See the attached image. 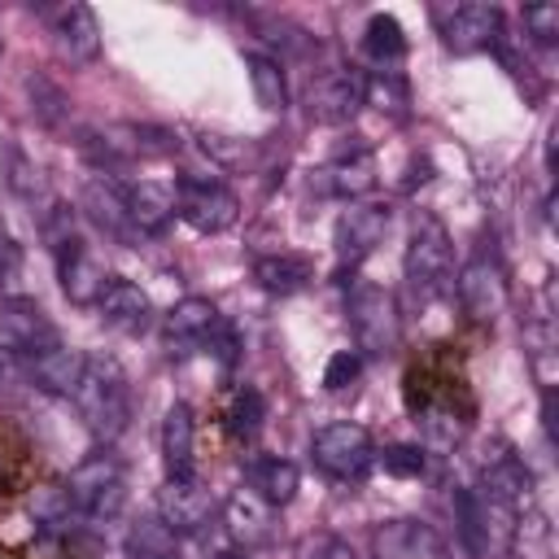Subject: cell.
<instances>
[{
    "mask_svg": "<svg viewBox=\"0 0 559 559\" xmlns=\"http://www.w3.org/2000/svg\"><path fill=\"white\" fill-rule=\"evenodd\" d=\"M83 210H87V218L105 231V236H114V240H135V227H131V214H127V192H122V183L118 179H109V175H92L87 183H83Z\"/></svg>",
    "mask_w": 559,
    "mask_h": 559,
    "instance_id": "cell-22",
    "label": "cell"
},
{
    "mask_svg": "<svg viewBox=\"0 0 559 559\" xmlns=\"http://www.w3.org/2000/svg\"><path fill=\"white\" fill-rule=\"evenodd\" d=\"M367 105H376L380 114H389V118H406L411 109V87H406V79L397 74V70H376V74H367Z\"/></svg>",
    "mask_w": 559,
    "mask_h": 559,
    "instance_id": "cell-33",
    "label": "cell"
},
{
    "mask_svg": "<svg viewBox=\"0 0 559 559\" xmlns=\"http://www.w3.org/2000/svg\"><path fill=\"white\" fill-rule=\"evenodd\" d=\"M61 489L70 498V511H79L83 520H114L127 502V463L114 450H96L70 472Z\"/></svg>",
    "mask_w": 559,
    "mask_h": 559,
    "instance_id": "cell-4",
    "label": "cell"
},
{
    "mask_svg": "<svg viewBox=\"0 0 559 559\" xmlns=\"http://www.w3.org/2000/svg\"><path fill=\"white\" fill-rule=\"evenodd\" d=\"M507 550L515 559H555V528H550V520H546V511L537 502L515 515Z\"/></svg>",
    "mask_w": 559,
    "mask_h": 559,
    "instance_id": "cell-29",
    "label": "cell"
},
{
    "mask_svg": "<svg viewBox=\"0 0 559 559\" xmlns=\"http://www.w3.org/2000/svg\"><path fill=\"white\" fill-rule=\"evenodd\" d=\"M175 214L201 231V236H218L240 218V201L223 179L210 175H179L175 179Z\"/></svg>",
    "mask_w": 559,
    "mask_h": 559,
    "instance_id": "cell-6",
    "label": "cell"
},
{
    "mask_svg": "<svg viewBox=\"0 0 559 559\" xmlns=\"http://www.w3.org/2000/svg\"><path fill=\"white\" fill-rule=\"evenodd\" d=\"M131 559H179V533L162 524V515H140L127 533Z\"/></svg>",
    "mask_w": 559,
    "mask_h": 559,
    "instance_id": "cell-31",
    "label": "cell"
},
{
    "mask_svg": "<svg viewBox=\"0 0 559 559\" xmlns=\"http://www.w3.org/2000/svg\"><path fill=\"white\" fill-rule=\"evenodd\" d=\"M22 271V245L9 236V227L0 223V280H13Z\"/></svg>",
    "mask_w": 559,
    "mask_h": 559,
    "instance_id": "cell-41",
    "label": "cell"
},
{
    "mask_svg": "<svg viewBox=\"0 0 559 559\" xmlns=\"http://www.w3.org/2000/svg\"><path fill=\"white\" fill-rule=\"evenodd\" d=\"M293 559H358V555H354V546L341 533L314 528V533H301L293 542Z\"/></svg>",
    "mask_w": 559,
    "mask_h": 559,
    "instance_id": "cell-35",
    "label": "cell"
},
{
    "mask_svg": "<svg viewBox=\"0 0 559 559\" xmlns=\"http://www.w3.org/2000/svg\"><path fill=\"white\" fill-rule=\"evenodd\" d=\"M245 485H249L262 502L288 507V502L297 498L301 476H297V463H288L284 454H249V459H245Z\"/></svg>",
    "mask_w": 559,
    "mask_h": 559,
    "instance_id": "cell-25",
    "label": "cell"
},
{
    "mask_svg": "<svg viewBox=\"0 0 559 559\" xmlns=\"http://www.w3.org/2000/svg\"><path fill=\"white\" fill-rule=\"evenodd\" d=\"M214 511H218V502H214V493H210L197 476H188V480H166V485L157 489V515H162V524L175 528V533H201V528L214 520Z\"/></svg>",
    "mask_w": 559,
    "mask_h": 559,
    "instance_id": "cell-17",
    "label": "cell"
},
{
    "mask_svg": "<svg viewBox=\"0 0 559 559\" xmlns=\"http://www.w3.org/2000/svg\"><path fill=\"white\" fill-rule=\"evenodd\" d=\"M524 349L533 362V376L542 384V393L555 389V358H559V328H555V301L550 288H537L524 314Z\"/></svg>",
    "mask_w": 559,
    "mask_h": 559,
    "instance_id": "cell-16",
    "label": "cell"
},
{
    "mask_svg": "<svg viewBox=\"0 0 559 559\" xmlns=\"http://www.w3.org/2000/svg\"><path fill=\"white\" fill-rule=\"evenodd\" d=\"M515 515L520 511L502 507L498 498L480 493L476 485L454 493V524H459V537H463L467 555H476V559H489L493 550H507Z\"/></svg>",
    "mask_w": 559,
    "mask_h": 559,
    "instance_id": "cell-5",
    "label": "cell"
},
{
    "mask_svg": "<svg viewBox=\"0 0 559 559\" xmlns=\"http://www.w3.org/2000/svg\"><path fill=\"white\" fill-rule=\"evenodd\" d=\"M96 310H100V319H105L109 328L140 332V328L148 323V314H153V301H148V293H144L140 284H131V280H122V275H109L105 293L96 297Z\"/></svg>",
    "mask_w": 559,
    "mask_h": 559,
    "instance_id": "cell-26",
    "label": "cell"
},
{
    "mask_svg": "<svg viewBox=\"0 0 559 559\" xmlns=\"http://www.w3.org/2000/svg\"><path fill=\"white\" fill-rule=\"evenodd\" d=\"M406 284L415 297H441L454 280V240L437 214H415L411 240H406Z\"/></svg>",
    "mask_w": 559,
    "mask_h": 559,
    "instance_id": "cell-2",
    "label": "cell"
},
{
    "mask_svg": "<svg viewBox=\"0 0 559 559\" xmlns=\"http://www.w3.org/2000/svg\"><path fill=\"white\" fill-rule=\"evenodd\" d=\"M127 192V214L135 236H157L166 231V223L175 218V188L162 179H140V183H122Z\"/></svg>",
    "mask_w": 559,
    "mask_h": 559,
    "instance_id": "cell-23",
    "label": "cell"
},
{
    "mask_svg": "<svg viewBox=\"0 0 559 559\" xmlns=\"http://www.w3.org/2000/svg\"><path fill=\"white\" fill-rule=\"evenodd\" d=\"M245 66H249V83H253V96L266 114H284L288 105V79H284V66L266 52H245Z\"/></svg>",
    "mask_w": 559,
    "mask_h": 559,
    "instance_id": "cell-30",
    "label": "cell"
},
{
    "mask_svg": "<svg viewBox=\"0 0 559 559\" xmlns=\"http://www.w3.org/2000/svg\"><path fill=\"white\" fill-rule=\"evenodd\" d=\"M358 376H362V358H358L354 349H341V354H332V358H328V367H323V384H328L332 393L349 389Z\"/></svg>",
    "mask_w": 559,
    "mask_h": 559,
    "instance_id": "cell-38",
    "label": "cell"
},
{
    "mask_svg": "<svg viewBox=\"0 0 559 559\" xmlns=\"http://www.w3.org/2000/svg\"><path fill=\"white\" fill-rule=\"evenodd\" d=\"M0 57H4V39H0Z\"/></svg>",
    "mask_w": 559,
    "mask_h": 559,
    "instance_id": "cell-43",
    "label": "cell"
},
{
    "mask_svg": "<svg viewBox=\"0 0 559 559\" xmlns=\"http://www.w3.org/2000/svg\"><path fill=\"white\" fill-rule=\"evenodd\" d=\"M44 22H48V35L66 61H79V66L96 61L100 26H96V13L87 4H52V9H44Z\"/></svg>",
    "mask_w": 559,
    "mask_h": 559,
    "instance_id": "cell-18",
    "label": "cell"
},
{
    "mask_svg": "<svg viewBox=\"0 0 559 559\" xmlns=\"http://www.w3.org/2000/svg\"><path fill=\"white\" fill-rule=\"evenodd\" d=\"M524 31L533 35V44L550 48L559 39V4H528L524 9Z\"/></svg>",
    "mask_w": 559,
    "mask_h": 559,
    "instance_id": "cell-36",
    "label": "cell"
},
{
    "mask_svg": "<svg viewBox=\"0 0 559 559\" xmlns=\"http://www.w3.org/2000/svg\"><path fill=\"white\" fill-rule=\"evenodd\" d=\"M424 432H428V441H437V445H454V441L463 437V419H459L450 406H428V411H424Z\"/></svg>",
    "mask_w": 559,
    "mask_h": 559,
    "instance_id": "cell-37",
    "label": "cell"
},
{
    "mask_svg": "<svg viewBox=\"0 0 559 559\" xmlns=\"http://www.w3.org/2000/svg\"><path fill=\"white\" fill-rule=\"evenodd\" d=\"M52 249H57V271H61L66 297L79 301V306H96V297L105 293L109 275L96 262V253L87 249V240L66 227V231H52Z\"/></svg>",
    "mask_w": 559,
    "mask_h": 559,
    "instance_id": "cell-14",
    "label": "cell"
},
{
    "mask_svg": "<svg viewBox=\"0 0 559 559\" xmlns=\"http://www.w3.org/2000/svg\"><path fill=\"white\" fill-rule=\"evenodd\" d=\"M384 231H389V205H376V201H349V210H341V218H336V227H332L336 262L354 271L362 258L376 253V245L384 240Z\"/></svg>",
    "mask_w": 559,
    "mask_h": 559,
    "instance_id": "cell-13",
    "label": "cell"
},
{
    "mask_svg": "<svg viewBox=\"0 0 559 559\" xmlns=\"http://www.w3.org/2000/svg\"><path fill=\"white\" fill-rule=\"evenodd\" d=\"M362 48H367V57L380 70H389L393 61H402L406 57V31H402V22L393 13H371L367 17V31H362Z\"/></svg>",
    "mask_w": 559,
    "mask_h": 559,
    "instance_id": "cell-32",
    "label": "cell"
},
{
    "mask_svg": "<svg viewBox=\"0 0 559 559\" xmlns=\"http://www.w3.org/2000/svg\"><path fill=\"white\" fill-rule=\"evenodd\" d=\"M192 450H197V419L188 402H175L162 419V463H166V480H188L192 472Z\"/></svg>",
    "mask_w": 559,
    "mask_h": 559,
    "instance_id": "cell-24",
    "label": "cell"
},
{
    "mask_svg": "<svg viewBox=\"0 0 559 559\" xmlns=\"http://www.w3.org/2000/svg\"><path fill=\"white\" fill-rule=\"evenodd\" d=\"M9 183H13V192H17V197H26V201L48 197V188H44L39 170H35V166H31L22 153H9Z\"/></svg>",
    "mask_w": 559,
    "mask_h": 559,
    "instance_id": "cell-40",
    "label": "cell"
},
{
    "mask_svg": "<svg viewBox=\"0 0 559 559\" xmlns=\"http://www.w3.org/2000/svg\"><path fill=\"white\" fill-rule=\"evenodd\" d=\"M345 314H349L358 358H384V354L397 349L402 314H397V301H393L389 288H380L371 280H354V288L345 297Z\"/></svg>",
    "mask_w": 559,
    "mask_h": 559,
    "instance_id": "cell-3",
    "label": "cell"
},
{
    "mask_svg": "<svg viewBox=\"0 0 559 559\" xmlns=\"http://www.w3.org/2000/svg\"><path fill=\"white\" fill-rule=\"evenodd\" d=\"M371 559H450V546L432 524L397 515L371 528Z\"/></svg>",
    "mask_w": 559,
    "mask_h": 559,
    "instance_id": "cell-15",
    "label": "cell"
},
{
    "mask_svg": "<svg viewBox=\"0 0 559 559\" xmlns=\"http://www.w3.org/2000/svg\"><path fill=\"white\" fill-rule=\"evenodd\" d=\"M218 328H223V319H218V306L210 297H183L166 314V328L162 332H166L170 354H192V349H205Z\"/></svg>",
    "mask_w": 559,
    "mask_h": 559,
    "instance_id": "cell-19",
    "label": "cell"
},
{
    "mask_svg": "<svg viewBox=\"0 0 559 559\" xmlns=\"http://www.w3.org/2000/svg\"><path fill=\"white\" fill-rule=\"evenodd\" d=\"M52 345H61V332L35 297H0V349L4 354L31 362Z\"/></svg>",
    "mask_w": 559,
    "mask_h": 559,
    "instance_id": "cell-11",
    "label": "cell"
},
{
    "mask_svg": "<svg viewBox=\"0 0 559 559\" xmlns=\"http://www.w3.org/2000/svg\"><path fill=\"white\" fill-rule=\"evenodd\" d=\"M74 406H79V419L83 428L96 437V441H118L131 424V384H127V371L118 367V358L109 354H83V376L74 384Z\"/></svg>",
    "mask_w": 559,
    "mask_h": 559,
    "instance_id": "cell-1",
    "label": "cell"
},
{
    "mask_svg": "<svg viewBox=\"0 0 559 559\" xmlns=\"http://www.w3.org/2000/svg\"><path fill=\"white\" fill-rule=\"evenodd\" d=\"M26 367H31V380H35L44 393H66V397H70L74 384H79V376H83V354L61 341V345L44 349L39 358H31Z\"/></svg>",
    "mask_w": 559,
    "mask_h": 559,
    "instance_id": "cell-28",
    "label": "cell"
},
{
    "mask_svg": "<svg viewBox=\"0 0 559 559\" xmlns=\"http://www.w3.org/2000/svg\"><path fill=\"white\" fill-rule=\"evenodd\" d=\"M262 419H266V402H262V393L253 389V384H240L236 393H231V402H227V428L236 432V437H258V428H262Z\"/></svg>",
    "mask_w": 559,
    "mask_h": 559,
    "instance_id": "cell-34",
    "label": "cell"
},
{
    "mask_svg": "<svg viewBox=\"0 0 559 559\" xmlns=\"http://www.w3.org/2000/svg\"><path fill=\"white\" fill-rule=\"evenodd\" d=\"M223 524L245 550H258V546H266L275 537V507L262 502L249 485H240V489H231L223 498Z\"/></svg>",
    "mask_w": 559,
    "mask_h": 559,
    "instance_id": "cell-20",
    "label": "cell"
},
{
    "mask_svg": "<svg viewBox=\"0 0 559 559\" xmlns=\"http://www.w3.org/2000/svg\"><path fill=\"white\" fill-rule=\"evenodd\" d=\"M376 459L384 463L389 476H419L424 472V450L419 445H384V450H376Z\"/></svg>",
    "mask_w": 559,
    "mask_h": 559,
    "instance_id": "cell-39",
    "label": "cell"
},
{
    "mask_svg": "<svg viewBox=\"0 0 559 559\" xmlns=\"http://www.w3.org/2000/svg\"><path fill=\"white\" fill-rule=\"evenodd\" d=\"M476 489L489 493V498H498L511 511L533 507V472L524 467V459L515 454V445L502 441V437H489L480 445V454H476Z\"/></svg>",
    "mask_w": 559,
    "mask_h": 559,
    "instance_id": "cell-9",
    "label": "cell"
},
{
    "mask_svg": "<svg viewBox=\"0 0 559 559\" xmlns=\"http://www.w3.org/2000/svg\"><path fill=\"white\" fill-rule=\"evenodd\" d=\"M310 459L323 476L332 480H362L376 463V445H371V432L362 424H328L314 432L310 441Z\"/></svg>",
    "mask_w": 559,
    "mask_h": 559,
    "instance_id": "cell-8",
    "label": "cell"
},
{
    "mask_svg": "<svg viewBox=\"0 0 559 559\" xmlns=\"http://www.w3.org/2000/svg\"><path fill=\"white\" fill-rule=\"evenodd\" d=\"M310 188L323 192V197L358 201V197H367V192L376 188V157H371L367 148H354V153H345V157H332L328 166L314 170Z\"/></svg>",
    "mask_w": 559,
    "mask_h": 559,
    "instance_id": "cell-21",
    "label": "cell"
},
{
    "mask_svg": "<svg viewBox=\"0 0 559 559\" xmlns=\"http://www.w3.org/2000/svg\"><path fill=\"white\" fill-rule=\"evenodd\" d=\"M454 288H459L463 310H467L476 323H493V319L507 310V266L498 262L493 249H476V253L459 266Z\"/></svg>",
    "mask_w": 559,
    "mask_h": 559,
    "instance_id": "cell-12",
    "label": "cell"
},
{
    "mask_svg": "<svg viewBox=\"0 0 559 559\" xmlns=\"http://www.w3.org/2000/svg\"><path fill=\"white\" fill-rule=\"evenodd\" d=\"M214 559H249V555H240V550H223V555H214Z\"/></svg>",
    "mask_w": 559,
    "mask_h": 559,
    "instance_id": "cell-42",
    "label": "cell"
},
{
    "mask_svg": "<svg viewBox=\"0 0 559 559\" xmlns=\"http://www.w3.org/2000/svg\"><path fill=\"white\" fill-rule=\"evenodd\" d=\"M437 35L450 52L467 57V52H485L502 44V9L498 4H437L432 9Z\"/></svg>",
    "mask_w": 559,
    "mask_h": 559,
    "instance_id": "cell-10",
    "label": "cell"
},
{
    "mask_svg": "<svg viewBox=\"0 0 559 559\" xmlns=\"http://www.w3.org/2000/svg\"><path fill=\"white\" fill-rule=\"evenodd\" d=\"M253 280H258L262 293L288 297V293H301L314 280V262L306 253H266V258L253 262Z\"/></svg>",
    "mask_w": 559,
    "mask_h": 559,
    "instance_id": "cell-27",
    "label": "cell"
},
{
    "mask_svg": "<svg viewBox=\"0 0 559 559\" xmlns=\"http://www.w3.org/2000/svg\"><path fill=\"white\" fill-rule=\"evenodd\" d=\"M367 105V74L358 66H328L306 83V114L323 127H345Z\"/></svg>",
    "mask_w": 559,
    "mask_h": 559,
    "instance_id": "cell-7",
    "label": "cell"
}]
</instances>
